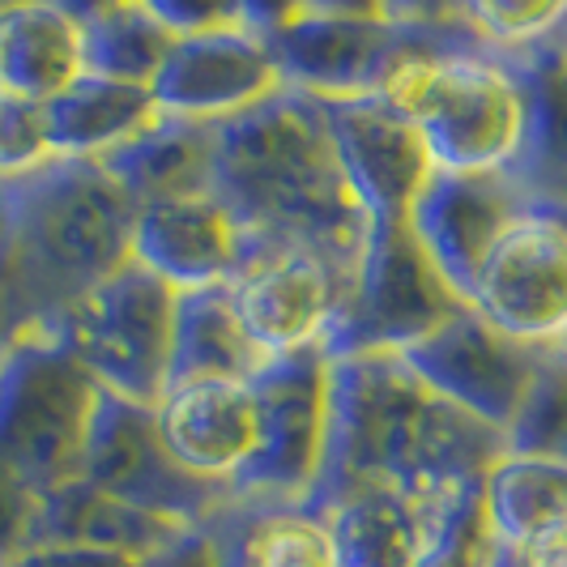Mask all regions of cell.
<instances>
[{
  "instance_id": "obj_8",
  "label": "cell",
  "mask_w": 567,
  "mask_h": 567,
  "mask_svg": "<svg viewBox=\"0 0 567 567\" xmlns=\"http://www.w3.org/2000/svg\"><path fill=\"white\" fill-rule=\"evenodd\" d=\"M252 393L260 410V444L248 470L235 478V504L303 508L320 483L329 449L333 359L320 346L278 354L252 380Z\"/></svg>"
},
{
  "instance_id": "obj_32",
  "label": "cell",
  "mask_w": 567,
  "mask_h": 567,
  "mask_svg": "<svg viewBox=\"0 0 567 567\" xmlns=\"http://www.w3.org/2000/svg\"><path fill=\"white\" fill-rule=\"evenodd\" d=\"M39 504L43 495L9 461H0V567L18 564L27 550H34Z\"/></svg>"
},
{
  "instance_id": "obj_6",
  "label": "cell",
  "mask_w": 567,
  "mask_h": 567,
  "mask_svg": "<svg viewBox=\"0 0 567 567\" xmlns=\"http://www.w3.org/2000/svg\"><path fill=\"white\" fill-rule=\"evenodd\" d=\"M99 393L94 375L52 338H22L0 359V461L39 495L82 478Z\"/></svg>"
},
{
  "instance_id": "obj_1",
  "label": "cell",
  "mask_w": 567,
  "mask_h": 567,
  "mask_svg": "<svg viewBox=\"0 0 567 567\" xmlns=\"http://www.w3.org/2000/svg\"><path fill=\"white\" fill-rule=\"evenodd\" d=\"M508 435L440 398L405 354H354L333 363L329 449L303 512L324 516L363 486H393L419 499L486 478Z\"/></svg>"
},
{
  "instance_id": "obj_7",
  "label": "cell",
  "mask_w": 567,
  "mask_h": 567,
  "mask_svg": "<svg viewBox=\"0 0 567 567\" xmlns=\"http://www.w3.org/2000/svg\"><path fill=\"white\" fill-rule=\"evenodd\" d=\"M465 308L470 303L419 244L410 218L371 223L354 290L320 350L333 363L354 354H410Z\"/></svg>"
},
{
  "instance_id": "obj_24",
  "label": "cell",
  "mask_w": 567,
  "mask_h": 567,
  "mask_svg": "<svg viewBox=\"0 0 567 567\" xmlns=\"http://www.w3.org/2000/svg\"><path fill=\"white\" fill-rule=\"evenodd\" d=\"M179 534H184V525L128 508L112 495L94 491L85 478H73L43 495L34 546H103V550H124V555L150 559Z\"/></svg>"
},
{
  "instance_id": "obj_20",
  "label": "cell",
  "mask_w": 567,
  "mask_h": 567,
  "mask_svg": "<svg viewBox=\"0 0 567 567\" xmlns=\"http://www.w3.org/2000/svg\"><path fill=\"white\" fill-rule=\"evenodd\" d=\"M85 73L82 18L73 4H0V90L52 103Z\"/></svg>"
},
{
  "instance_id": "obj_28",
  "label": "cell",
  "mask_w": 567,
  "mask_h": 567,
  "mask_svg": "<svg viewBox=\"0 0 567 567\" xmlns=\"http://www.w3.org/2000/svg\"><path fill=\"white\" fill-rule=\"evenodd\" d=\"M508 435V453L516 456H542L567 465V350L550 346L546 363L538 368L529 393L520 401L516 419L504 431Z\"/></svg>"
},
{
  "instance_id": "obj_25",
  "label": "cell",
  "mask_w": 567,
  "mask_h": 567,
  "mask_svg": "<svg viewBox=\"0 0 567 567\" xmlns=\"http://www.w3.org/2000/svg\"><path fill=\"white\" fill-rule=\"evenodd\" d=\"M209 529L223 567H338L329 525L303 508L230 504Z\"/></svg>"
},
{
  "instance_id": "obj_26",
  "label": "cell",
  "mask_w": 567,
  "mask_h": 567,
  "mask_svg": "<svg viewBox=\"0 0 567 567\" xmlns=\"http://www.w3.org/2000/svg\"><path fill=\"white\" fill-rule=\"evenodd\" d=\"M82 18V52L85 73L112 78L128 85H154L158 69L175 48V30L163 22L154 4H73Z\"/></svg>"
},
{
  "instance_id": "obj_2",
  "label": "cell",
  "mask_w": 567,
  "mask_h": 567,
  "mask_svg": "<svg viewBox=\"0 0 567 567\" xmlns=\"http://www.w3.org/2000/svg\"><path fill=\"white\" fill-rule=\"evenodd\" d=\"M214 197L252 239L256 260L312 252L354 290L371 218L341 171L320 99L282 90L256 112L218 124Z\"/></svg>"
},
{
  "instance_id": "obj_38",
  "label": "cell",
  "mask_w": 567,
  "mask_h": 567,
  "mask_svg": "<svg viewBox=\"0 0 567 567\" xmlns=\"http://www.w3.org/2000/svg\"><path fill=\"white\" fill-rule=\"evenodd\" d=\"M559 43H564V52H567V22H564V30H559Z\"/></svg>"
},
{
  "instance_id": "obj_12",
  "label": "cell",
  "mask_w": 567,
  "mask_h": 567,
  "mask_svg": "<svg viewBox=\"0 0 567 567\" xmlns=\"http://www.w3.org/2000/svg\"><path fill=\"white\" fill-rule=\"evenodd\" d=\"M546 354H550V346L508 338L474 308H465L435 338L414 346L405 354V363L419 371L440 398H449L495 431H508L534 375L546 363Z\"/></svg>"
},
{
  "instance_id": "obj_21",
  "label": "cell",
  "mask_w": 567,
  "mask_h": 567,
  "mask_svg": "<svg viewBox=\"0 0 567 567\" xmlns=\"http://www.w3.org/2000/svg\"><path fill=\"white\" fill-rule=\"evenodd\" d=\"M43 115L52 154L73 163H99L163 120L145 85L112 82L94 73H82L73 85H64L52 103H43Z\"/></svg>"
},
{
  "instance_id": "obj_22",
  "label": "cell",
  "mask_w": 567,
  "mask_h": 567,
  "mask_svg": "<svg viewBox=\"0 0 567 567\" xmlns=\"http://www.w3.org/2000/svg\"><path fill=\"white\" fill-rule=\"evenodd\" d=\"M214 150H218V124L163 115L142 137L112 150L99 163L124 184V193L137 205H154V200L214 193Z\"/></svg>"
},
{
  "instance_id": "obj_34",
  "label": "cell",
  "mask_w": 567,
  "mask_h": 567,
  "mask_svg": "<svg viewBox=\"0 0 567 567\" xmlns=\"http://www.w3.org/2000/svg\"><path fill=\"white\" fill-rule=\"evenodd\" d=\"M145 567H223L218 559V542H214V529L209 520L197 525V529H184L179 538L163 546L158 555H150Z\"/></svg>"
},
{
  "instance_id": "obj_14",
  "label": "cell",
  "mask_w": 567,
  "mask_h": 567,
  "mask_svg": "<svg viewBox=\"0 0 567 567\" xmlns=\"http://www.w3.org/2000/svg\"><path fill=\"white\" fill-rule=\"evenodd\" d=\"M320 107L338 145L341 171L371 223L410 218L414 200L435 175V158L414 120H405L384 99H333Z\"/></svg>"
},
{
  "instance_id": "obj_33",
  "label": "cell",
  "mask_w": 567,
  "mask_h": 567,
  "mask_svg": "<svg viewBox=\"0 0 567 567\" xmlns=\"http://www.w3.org/2000/svg\"><path fill=\"white\" fill-rule=\"evenodd\" d=\"M9 567H145V559L103 546H34Z\"/></svg>"
},
{
  "instance_id": "obj_17",
  "label": "cell",
  "mask_w": 567,
  "mask_h": 567,
  "mask_svg": "<svg viewBox=\"0 0 567 567\" xmlns=\"http://www.w3.org/2000/svg\"><path fill=\"white\" fill-rule=\"evenodd\" d=\"M154 414L175 461L205 483L235 486L260 444V410L252 384H235V380L171 384L154 405Z\"/></svg>"
},
{
  "instance_id": "obj_16",
  "label": "cell",
  "mask_w": 567,
  "mask_h": 567,
  "mask_svg": "<svg viewBox=\"0 0 567 567\" xmlns=\"http://www.w3.org/2000/svg\"><path fill=\"white\" fill-rule=\"evenodd\" d=\"M230 295L248 338L278 359L324 341L350 299V282L312 252H274L244 269Z\"/></svg>"
},
{
  "instance_id": "obj_30",
  "label": "cell",
  "mask_w": 567,
  "mask_h": 567,
  "mask_svg": "<svg viewBox=\"0 0 567 567\" xmlns=\"http://www.w3.org/2000/svg\"><path fill=\"white\" fill-rule=\"evenodd\" d=\"M461 13L495 52H520L564 30L567 0H470Z\"/></svg>"
},
{
  "instance_id": "obj_5",
  "label": "cell",
  "mask_w": 567,
  "mask_h": 567,
  "mask_svg": "<svg viewBox=\"0 0 567 567\" xmlns=\"http://www.w3.org/2000/svg\"><path fill=\"white\" fill-rule=\"evenodd\" d=\"M175 303L179 295L133 260L34 333L52 338L69 359H78L99 389L158 405L167 393Z\"/></svg>"
},
{
  "instance_id": "obj_39",
  "label": "cell",
  "mask_w": 567,
  "mask_h": 567,
  "mask_svg": "<svg viewBox=\"0 0 567 567\" xmlns=\"http://www.w3.org/2000/svg\"><path fill=\"white\" fill-rule=\"evenodd\" d=\"M550 209H559V205H550ZM559 214H564V223H567V209H559Z\"/></svg>"
},
{
  "instance_id": "obj_19",
  "label": "cell",
  "mask_w": 567,
  "mask_h": 567,
  "mask_svg": "<svg viewBox=\"0 0 567 567\" xmlns=\"http://www.w3.org/2000/svg\"><path fill=\"white\" fill-rule=\"evenodd\" d=\"M449 495L419 499L393 486H363L338 499L320 516L333 534L338 567H414L444 525Z\"/></svg>"
},
{
  "instance_id": "obj_9",
  "label": "cell",
  "mask_w": 567,
  "mask_h": 567,
  "mask_svg": "<svg viewBox=\"0 0 567 567\" xmlns=\"http://www.w3.org/2000/svg\"><path fill=\"white\" fill-rule=\"evenodd\" d=\"M82 478L120 504L175 520L184 529H197L235 504V486L205 483L175 461L158 431L154 405L115 398L107 389L99 393Z\"/></svg>"
},
{
  "instance_id": "obj_37",
  "label": "cell",
  "mask_w": 567,
  "mask_h": 567,
  "mask_svg": "<svg viewBox=\"0 0 567 567\" xmlns=\"http://www.w3.org/2000/svg\"><path fill=\"white\" fill-rule=\"evenodd\" d=\"M491 567H525V564H520V555H516L512 546H504V542H499V555H495V564H491Z\"/></svg>"
},
{
  "instance_id": "obj_27",
  "label": "cell",
  "mask_w": 567,
  "mask_h": 567,
  "mask_svg": "<svg viewBox=\"0 0 567 567\" xmlns=\"http://www.w3.org/2000/svg\"><path fill=\"white\" fill-rule=\"evenodd\" d=\"M486 520L504 546H525L567 525V465L504 453L483 478Z\"/></svg>"
},
{
  "instance_id": "obj_36",
  "label": "cell",
  "mask_w": 567,
  "mask_h": 567,
  "mask_svg": "<svg viewBox=\"0 0 567 567\" xmlns=\"http://www.w3.org/2000/svg\"><path fill=\"white\" fill-rule=\"evenodd\" d=\"M22 341V333H18V324H13V312H9V303H4V290H0V359L13 350Z\"/></svg>"
},
{
  "instance_id": "obj_31",
  "label": "cell",
  "mask_w": 567,
  "mask_h": 567,
  "mask_svg": "<svg viewBox=\"0 0 567 567\" xmlns=\"http://www.w3.org/2000/svg\"><path fill=\"white\" fill-rule=\"evenodd\" d=\"M52 158L56 154H52V142H48L43 103H30V99L0 90V184L48 167Z\"/></svg>"
},
{
  "instance_id": "obj_4",
  "label": "cell",
  "mask_w": 567,
  "mask_h": 567,
  "mask_svg": "<svg viewBox=\"0 0 567 567\" xmlns=\"http://www.w3.org/2000/svg\"><path fill=\"white\" fill-rule=\"evenodd\" d=\"M282 85L320 103L375 99L414 39L410 4H248Z\"/></svg>"
},
{
  "instance_id": "obj_15",
  "label": "cell",
  "mask_w": 567,
  "mask_h": 567,
  "mask_svg": "<svg viewBox=\"0 0 567 567\" xmlns=\"http://www.w3.org/2000/svg\"><path fill=\"white\" fill-rule=\"evenodd\" d=\"M133 260L175 295L230 286L256 260L252 239L214 193L142 205L133 230Z\"/></svg>"
},
{
  "instance_id": "obj_29",
  "label": "cell",
  "mask_w": 567,
  "mask_h": 567,
  "mask_svg": "<svg viewBox=\"0 0 567 567\" xmlns=\"http://www.w3.org/2000/svg\"><path fill=\"white\" fill-rule=\"evenodd\" d=\"M495 555H499V538L486 520L483 478H474V483H461L449 495L444 525H440L435 542L426 546V555L414 567H491Z\"/></svg>"
},
{
  "instance_id": "obj_3",
  "label": "cell",
  "mask_w": 567,
  "mask_h": 567,
  "mask_svg": "<svg viewBox=\"0 0 567 567\" xmlns=\"http://www.w3.org/2000/svg\"><path fill=\"white\" fill-rule=\"evenodd\" d=\"M137 214L103 163L52 158L0 184V290L22 338L133 265Z\"/></svg>"
},
{
  "instance_id": "obj_40",
  "label": "cell",
  "mask_w": 567,
  "mask_h": 567,
  "mask_svg": "<svg viewBox=\"0 0 567 567\" xmlns=\"http://www.w3.org/2000/svg\"><path fill=\"white\" fill-rule=\"evenodd\" d=\"M564 350H567V341H564Z\"/></svg>"
},
{
  "instance_id": "obj_18",
  "label": "cell",
  "mask_w": 567,
  "mask_h": 567,
  "mask_svg": "<svg viewBox=\"0 0 567 567\" xmlns=\"http://www.w3.org/2000/svg\"><path fill=\"white\" fill-rule=\"evenodd\" d=\"M525 94V137L508 167L512 184L534 205L567 209V52L555 39L504 52Z\"/></svg>"
},
{
  "instance_id": "obj_13",
  "label": "cell",
  "mask_w": 567,
  "mask_h": 567,
  "mask_svg": "<svg viewBox=\"0 0 567 567\" xmlns=\"http://www.w3.org/2000/svg\"><path fill=\"white\" fill-rule=\"evenodd\" d=\"M529 205L534 200L512 184L508 171H435L410 209V227L449 286L470 303L483 260Z\"/></svg>"
},
{
  "instance_id": "obj_23",
  "label": "cell",
  "mask_w": 567,
  "mask_h": 567,
  "mask_svg": "<svg viewBox=\"0 0 567 567\" xmlns=\"http://www.w3.org/2000/svg\"><path fill=\"white\" fill-rule=\"evenodd\" d=\"M269 368V354L248 338L244 320L235 312L230 286L188 290L175 303V338H171V384H197V380H235L252 384Z\"/></svg>"
},
{
  "instance_id": "obj_35",
  "label": "cell",
  "mask_w": 567,
  "mask_h": 567,
  "mask_svg": "<svg viewBox=\"0 0 567 567\" xmlns=\"http://www.w3.org/2000/svg\"><path fill=\"white\" fill-rule=\"evenodd\" d=\"M516 555H520L525 567H567V525H559V529H550V534H542L534 542H525Z\"/></svg>"
},
{
  "instance_id": "obj_10",
  "label": "cell",
  "mask_w": 567,
  "mask_h": 567,
  "mask_svg": "<svg viewBox=\"0 0 567 567\" xmlns=\"http://www.w3.org/2000/svg\"><path fill=\"white\" fill-rule=\"evenodd\" d=\"M470 308L499 333L529 346L567 341V223L550 205H529L483 260Z\"/></svg>"
},
{
  "instance_id": "obj_11",
  "label": "cell",
  "mask_w": 567,
  "mask_h": 567,
  "mask_svg": "<svg viewBox=\"0 0 567 567\" xmlns=\"http://www.w3.org/2000/svg\"><path fill=\"white\" fill-rule=\"evenodd\" d=\"M286 85L278 60L269 52L265 34L248 22L205 34H179L167 64L150 85L163 115L197 120V124H227L239 115L256 112L260 103L278 99Z\"/></svg>"
}]
</instances>
